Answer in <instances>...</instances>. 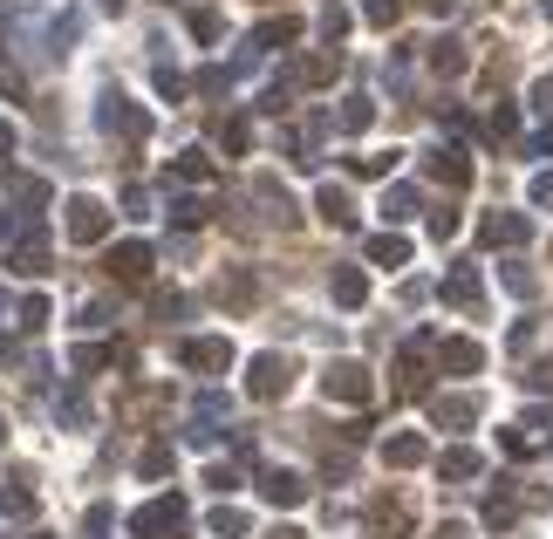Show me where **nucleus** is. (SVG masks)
Masks as SVG:
<instances>
[{"instance_id":"obj_1","label":"nucleus","mask_w":553,"mask_h":539,"mask_svg":"<svg viewBox=\"0 0 553 539\" xmlns=\"http://www.w3.org/2000/svg\"><path fill=\"white\" fill-rule=\"evenodd\" d=\"M62 226H69L76 246H103V239H110V205L82 192V198H69V219H62Z\"/></svg>"},{"instance_id":"obj_2","label":"nucleus","mask_w":553,"mask_h":539,"mask_svg":"<svg viewBox=\"0 0 553 539\" xmlns=\"http://www.w3.org/2000/svg\"><path fill=\"white\" fill-rule=\"evenodd\" d=\"M130 533L137 539H164V533H185V499L178 492H164V499H151L137 519H130Z\"/></svg>"},{"instance_id":"obj_3","label":"nucleus","mask_w":553,"mask_h":539,"mask_svg":"<svg viewBox=\"0 0 553 539\" xmlns=\"http://www.w3.org/2000/svg\"><path fill=\"white\" fill-rule=\"evenodd\" d=\"M96 123H103L110 137H144V130H151V123H144V110H130V96H123V89H103Z\"/></svg>"},{"instance_id":"obj_4","label":"nucleus","mask_w":553,"mask_h":539,"mask_svg":"<svg viewBox=\"0 0 553 539\" xmlns=\"http://www.w3.org/2000/svg\"><path fill=\"white\" fill-rule=\"evenodd\" d=\"M151 267H158V253H151L144 239H123V246H110V273H117L123 287H144V280H151Z\"/></svg>"},{"instance_id":"obj_5","label":"nucleus","mask_w":553,"mask_h":539,"mask_svg":"<svg viewBox=\"0 0 553 539\" xmlns=\"http://www.w3.org/2000/svg\"><path fill=\"white\" fill-rule=\"evenodd\" d=\"M321 389H328V396H335V403H369V369H362V362H335V369H328V376H321Z\"/></svg>"},{"instance_id":"obj_6","label":"nucleus","mask_w":553,"mask_h":539,"mask_svg":"<svg viewBox=\"0 0 553 539\" xmlns=\"http://www.w3.org/2000/svg\"><path fill=\"white\" fill-rule=\"evenodd\" d=\"M185 369H233V342L226 335H205V342H185Z\"/></svg>"},{"instance_id":"obj_7","label":"nucleus","mask_w":553,"mask_h":539,"mask_svg":"<svg viewBox=\"0 0 553 539\" xmlns=\"http://www.w3.org/2000/svg\"><path fill=\"white\" fill-rule=\"evenodd\" d=\"M253 396L260 403L287 396V355H253Z\"/></svg>"},{"instance_id":"obj_8","label":"nucleus","mask_w":553,"mask_h":539,"mask_svg":"<svg viewBox=\"0 0 553 539\" xmlns=\"http://www.w3.org/2000/svg\"><path fill=\"white\" fill-rule=\"evenodd\" d=\"M437 362H444L451 376H472L478 362H485V348H478V342H465V335H451V342H437Z\"/></svg>"},{"instance_id":"obj_9","label":"nucleus","mask_w":553,"mask_h":539,"mask_svg":"<svg viewBox=\"0 0 553 539\" xmlns=\"http://www.w3.org/2000/svg\"><path fill=\"white\" fill-rule=\"evenodd\" d=\"M7 267L14 273H48V232H28V239L7 253Z\"/></svg>"},{"instance_id":"obj_10","label":"nucleus","mask_w":553,"mask_h":539,"mask_svg":"<svg viewBox=\"0 0 553 539\" xmlns=\"http://www.w3.org/2000/svg\"><path fill=\"white\" fill-rule=\"evenodd\" d=\"M260 492H267L274 505H301V499H308V485H301V471H267V478H260Z\"/></svg>"},{"instance_id":"obj_11","label":"nucleus","mask_w":553,"mask_h":539,"mask_svg":"<svg viewBox=\"0 0 553 539\" xmlns=\"http://www.w3.org/2000/svg\"><path fill=\"white\" fill-rule=\"evenodd\" d=\"M294 35H301V21H294V14H280V21H260V28L246 35V48L260 55V48H280V41H294Z\"/></svg>"},{"instance_id":"obj_12","label":"nucleus","mask_w":553,"mask_h":539,"mask_svg":"<svg viewBox=\"0 0 553 539\" xmlns=\"http://www.w3.org/2000/svg\"><path fill=\"white\" fill-rule=\"evenodd\" d=\"M328 287H335V308H362V301H369V280H362V267H342Z\"/></svg>"},{"instance_id":"obj_13","label":"nucleus","mask_w":553,"mask_h":539,"mask_svg":"<svg viewBox=\"0 0 553 539\" xmlns=\"http://www.w3.org/2000/svg\"><path fill=\"white\" fill-rule=\"evenodd\" d=\"M321 219H328V226H356V205H349L342 185H321Z\"/></svg>"},{"instance_id":"obj_14","label":"nucleus","mask_w":553,"mask_h":539,"mask_svg":"<svg viewBox=\"0 0 553 539\" xmlns=\"http://www.w3.org/2000/svg\"><path fill=\"white\" fill-rule=\"evenodd\" d=\"M444 301H451V308H478V273L458 267L451 280H444Z\"/></svg>"},{"instance_id":"obj_15","label":"nucleus","mask_w":553,"mask_h":539,"mask_svg":"<svg viewBox=\"0 0 553 539\" xmlns=\"http://www.w3.org/2000/svg\"><path fill=\"white\" fill-rule=\"evenodd\" d=\"M76 35H82V7H69V14H55V28H48V48H55V55H69V48H76Z\"/></svg>"},{"instance_id":"obj_16","label":"nucleus","mask_w":553,"mask_h":539,"mask_svg":"<svg viewBox=\"0 0 553 539\" xmlns=\"http://www.w3.org/2000/svg\"><path fill=\"white\" fill-rule=\"evenodd\" d=\"M369 260H376V267H403V260H410V239H396V232L369 239Z\"/></svg>"},{"instance_id":"obj_17","label":"nucleus","mask_w":553,"mask_h":539,"mask_svg":"<svg viewBox=\"0 0 553 539\" xmlns=\"http://www.w3.org/2000/svg\"><path fill=\"white\" fill-rule=\"evenodd\" d=\"M171 178H178V185H212V164H205V151H185L178 164H171Z\"/></svg>"},{"instance_id":"obj_18","label":"nucleus","mask_w":553,"mask_h":539,"mask_svg":"<svg viewBox=\"0 0 553 539\" xmlns=\"http://www.w3.org/2000/svg\"><path fill=\"white\" fill-rule=\"evenodd\" d=\"M383 458H390V464H424V437H410V430H403V437L383 444Z\"/></svg>"},{"instance_id":"obj_19","label":"nucleus","mask_w":553,"mask_h":539,"mask_svg":"<svg viewBox=\"0 0 553 539\" xmlns=\"http://www.w3.org/2000/svg\"><path fill=\"white\" fill-rule=\"evenodd\" d=\"M335 69H342V55H308V62H301V82L321 89V82H335Z\"/></svg>"},{"instance_id":"obj_20","label":"nucleus","mask_w":553,"mask_h":539,"mask_svg":"<svg viewBox=\"0 0 553 539\" xmlns=\"http://www.w3.org/2000/svg\"><path fill=\"white\" fill-rule=\"evenodd\" d=\"M485 239H492V246H519V239H526V219H513V212H506V219H485Z\"/></svg>"},{"instance_id":"obj_21","label":"nucleus","mask_w":553,"mask_h":539,"mask_svg":"<svg viewBox=\"0 0 553 539\" xmlns=\"http://www.w3.org/2000/svg\"><path fill=\"white\" fill-rule=\"evenodd\" d=\"M14 198H21V205H28V212H41V205H48V178H28V171H21V178H14Z\"/></svg>"},{"instance_id":"obj_22","label":"nucleus","mask_w":553,"mask_h":539,"mask_svg":"<svg viewBox=\"0 0 553 539\" xmlns=\"http://www.w3.org/2000/svg\"><path fill=\"white\" fill-rule=\"evenodd\" d=\"M383 219H417V192H410V185L383 192Z\"/></svg>"},{"instance_id":"obj_23","label":"nucleus","mask_w":553,"mask_h":539,"mask_svg":"<svg viewBox=\"0 0 553 539\" xmlns=\"http://www.w3.org/2000/svg\"><path fill=\"white\" fill-rule=\"evenodd\" d=\"M472 410H478L472 396H451V403H437V424H451V430H465V424H472Z\"/></svg>"},{"instance_id":"obj_24","label":"nucleus","mask_w":553,"mask_h":539,"mask_svg":"<svg viewBox=\"0 0 553 539\" xmlns=\"http://www.w3.org/2000/svg\"><path fill=\"white\" fill-rule=\"evenodd\" d=\"M396 14H403V0H362V21L369 28H396Z\"/></svg>"},{"instance_id":"obj_25","label":"nucleus","mask_w":553,"mask_h":539,"mask_svg":"<svg viewBox=\"0 0 553 539\" xmlns=\"http://www.w3.org/2000/svg\"><path fill=\"white\" fill-rule=\"evenodd\" d=\"M444 478H478V451H444Z\"/></svg>"},{"instance_id":"obj_26","label":"nucleus","mask_w":553,"mask_h":539,"mask_svg":"<svg viewBox=\"0 0 553 539\" xmlns=\"http://www.w3.org/2000/svg\"><path fill=\"white\" fill-rule=\"evenodd\" d=\"M76 328H82V335H89V328H110V308H103V301H82V308H76Z\"/></svg>"},{"instance_id":"obj_27","label":"nucleus","mask_w":553,"mask_h":539,"mask_svg":"<svg viewBox=\"0 0 553 539\" xmlns=\"http://www.w3.org/2000/svg\"><path fill=\"white\" fill-rule=\"evenodd\" d=\"M41 321H48V294H28V301H21V328H28V335H35Z\"/></svg>"},{"instance_id":"obj_28","label":"nucleus","mask_w":553,"mask_h":539,"mask_svg":"<svg viewBox=\"0 0 553 539\" xmlns=\"http://www.w3.org/2000/svg\"><path fill=\"white\" fill-rule=\"evenodd\" d=\"M369 96H349V103H342V130H362V123H369Z\"/></svg>"},{"instance_id":"obj_29","label":"nucleus","mask_w":553,"mask_h":539,"mask_svg":"<svg viewBox=\"0 0 553 539\" xmlns=\"http://www.w3.org/2000/svg\"><path fill=\"white\" fill-rule=\"evenodd\" d=\"M69 369H76V376H96V369H103V348H89V342H82L76 355H69Z\"/></svg>"},{"instance_id":"obj_30","label":"nucleus","mask_w":553,"mask_h":539,"mask_svg":"<svg viewBox=\"0 0 553 539\" xmlns=\"http://www.w3.org/2000/svg\"><path fill=\"white\" fill-rule=\"evenodd\" d=\"M437 69H444V76H458V69H465V55H458V41H437V55H431Z\"/></svg>"},{"instance_id":"obj_31","label":"nucleus","mask_w":553,"mask_h":539,"mask_svg":"<svg viewBox=\"0 0 553 539\" xmlns=\"http://www.w3.org/2000/svg\"><path fill=\"white\" fill-rule=\"evenodd\" d=\"M137 471H151V478H164V471H171V451H164V444H151V451L137 458Z\"/></svg>"},{"instance_id":"obj_32","label":"nucleus","mask_w":553,"mask_h":539,"mask_svg":"<svg viewBox=\"0 0 553 539\" xmlns=\"http://www.w3.org/2000/svg\"><path fill=\"white\" fill-rule=\"evenodd\" d=\"M171 219H178V226H198V219H205V205H198V198H178V205H171Z\"/></svg>"},{"instance_id":"obj_33","label":"nucleus","mask_w":553,"mask_h":539,"mask_svg":"<svg viewBox=\"0 0 553 539\" xmlns=\"http://www.w3.org/2000/svg\"><path fill=\"white\" fill-rule=\"evenodd\" d=\"M533 205H553V178H547V171L533 178Z\"/></svg>"},{"instance_id":"obj_34","label":"nucleus","mask_w":553,"mask_h":539,"mask_svg":"<svg viewBox=\"0 0 553 539\" xmlns=\"http://www.w3.org/2000/svg\"><path fill=\"white\" fill-rule=\"evenodd\" d=\"M7 239H14V212L0 205V246H7Z\"/></svg>"},{"instance_id":"obj_35","label":"nucleus","mask_w":553,"mask_h":539,"mask_svg":"<svg viewBox=\"0 0 553 539\" xmlns=\"http://www.w3.org/2000/svg\"><path fill=\"white\" fill-rule=\"evenodd\" d=\"M7 151H14V130H7V123H0V157H7Z\"/></svg>"},{"instance_id":"obj_36","label":"nucleus","mask_w":553,"mask_h":539,"mask_svg":"<svg viewBox=\"0 0 553 539\" xmlns=\"http://www.w3.org/2000/svg\"><path fill=\"white\" fill-rule=\"evenodd\" d=\"M0 451H7V424H0Z\"/></svg>"},{"instance_id":"obj_37","label":"nucleus","mask_w":553,"mask_h":539,"mask_svg":"<svg viewBox=\"0 0 553 539\" xmlns=\"http://www.w3.org/2000/svg\"><path fill=\"white\" fill-rule=\"evenodd\" d=\"M540 7H547V21H553V0H540Z\"/></svg>"},{"instance_id":"obj_38","label":"nucleus","mask_w":553,"mask_h":539,"mask_svg":"<svg viewBox=\"0 0 553 539\" xmlns=\"http://www.w3.org/2000/svg\"><path fill=\"white\" fill-rule=\"evenodd\" d=\"M0 308H7V294H0Z\"/></svg>"}]
</instances>
